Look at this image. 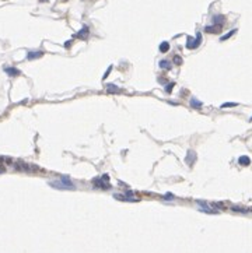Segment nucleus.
Listing matches in <instances>:
<instances>
[{
	"label": "nucleus",
	"mask_w": 252,
	"mask_h": 253,
	"mask_svg": "<svg viewBox=\"0 0 252 253\" xmlns=\"http://www.w3.org/2000/svg\"><path fill=\"white\" fill-rule=\"evenodd\" d=\"M49 186H52V187L59 189V190H74L76 189V186H74V183L71 182V179L67 178V176H60L59 180H52V182H49Z\"/></svg>",
	"instance_id": "obj_1"
},
{
	"label": "nucleus",
	"mask_w": 252,
	"mask_h": 253,
	"mask_svg": "<svg viewBox=\"0 0 252 253\" xmlns=\"http://www.w3.org/2000/svg\"><path fill=\"white\" fill-rule=\"evenodd\" d=\"M41 1H48V0H41Z\"/></svg>",
	"instance_id": "obj_24"
},
{
	"label": "nucleus",
	"mask_w": 252,
	"mask_h": 253,
	"mask_svg": "<svg viewBox=\"0 0 252 253\" xmlns=\"http://www.w3.org/2000/svg\"><path fill=\"white\" fill-rule=\"evenodd\" d=\"M97 187H101V189H109L111 187V185L108 183V175H104V176H101V178H97L94 179L93 182Z\"/></svg>",
	"instance_id": "obj_3"
},
{
	"label": "nucleus",
	"mask_w": 252,
	"mask_h": 253,
	"mask_svg": "<svg viewBox=\"0 0 252 253\" xmlns=\"http://www.w3.org/2000/svg\"><path fill=\"white\" fill-rule=\"evenodd\" d=\"M233 211H238V213H249L251 210L249 208H244V207H233Z\"/></svg>",
	"instance_id": "obj_17"
},
{
	"label": "nucleus",
	"mask_w": 252,
	"mask_h": 253,
	"mask_svg": "<svg viewBox=\"0 0 252 253\" xmlns=\"http://www.w3.org/2000/svg\"><path fill=\"white\" fill-rule=\"evenodd\" d=\"M174 62H175L176 64H181L182 63V59L179 58V56H175V58H174Z\"/></svg>",
	"instance_id": "obj_20"
},
{
	"label": "nucleus",
	"mask_w": 252,
	"mask_h": 253,
	"mask_svg": "<svg viewBox=\"0 0 252 253\" xmlns=\"http://www.w3.org/2000/svg\"><path fill=\"white\" fill-rule=\"evenodd\" d=\"M111 70H112V66H109V67H108V70H106V73L104 74V77H102V78H106V77L109 76V73H111Z\"/></svg>",
	"instance_id": "obj_21"
},
{
	"label": "nucleus",
	"mask_w": 252,
	"mask_h": 253,
	"mask_svg": "<svg viewBox=\"0 0 252 253\" xmlns=\"http://www.w3.org/2000/svg\"><path fill=\"white\" fill-rule=\"evenodd\" d=\"M249 122H252V118H251V119H249Z\"/></svg>",
	"instance_id": "obj_25"
},
{
	"label": "nucleus",
	"mask_w": 252,
	"mask_h": 253,
	"mask_svg": "<svg viewBox=\"0 0 252 253\" xmlns=\"http://www.w3.org/2000/svg\"><path fill=\"white\" fill-rule=\"evenodd\" d=\"M221 28H223V25H217V24H214V25H207V27H205V31L206 32H209V34H218V32L221 31Z\"/></svg>",
	"instance_id": "obj_4"
},
{
	"label": "nucleus",
	"mask_w": 252,
	"mask_h": 253,
	"mask_svg": "<svg viewBox=\"0 0 252 253\" xmlns=\"http://www.w3.org/2000/svg\"><path fill=\"white\" fill-rule=\"evenodd\" d=\"M106 91H108V94H115V92H121V88H118L114 84H108L106 86Z\"/></svg>",
	"instance_id": "obj_10"
},
{
	"label": "nucleus",
	"mask_w": 252,
	"mask_h": 253,
	"mask_svg": "<svg viewBox=\"0 0 252 253\" xmlns=\"http://www.w3.org/2000/svg\"><path fill=\"white\" fill-rule=\"evenodd\" d=\"M160 69H164V70H170L171 69V63L168 62V60H160Z\"/></svg>",
	"instance_id": "obj_12"
},
{
	"label": "nucleus",
	"mask_w": 252,
	"mask_h": 253,
	"mask_svg": "<svg viewBox=\"0 0 252 253\" xmlns=\"http://www.w3.org/2000/svg\"><path fill=\"white\" fill-rule=\"evenodd\" d=\"M4 70H6V73H7V74H9V76H11V77H13V76H18L20 73H21V71H20L18 69H16V67H6Z\"/></svg>",
	"instance_id": "obj_9"
},
{
	"label": "nucleus",
	"mask_w": 252,
	"mask_h": 253,
	"mask_svg": "<svg viewBox=\"0 0 252 253\" xmlns=\"http://www.w3.org/2000/svg\"><path fill=\"white\" fill-rule=\"evenodd\" d=\"M42 56V52H28L27 55V59L28 60H34V59H38Z\"/></svg>",
	"instance_id": "obj_11"
},
{
	"label": "nucleus",
	"mask_w": 252,
	"mask_h": 253,
	"mask_svg": "<svg viewBox=\"0 0 252 253\" xmlns=\"http://www.w3.org/2000/svg\"><path fill=\"white\" fill-rule=\"evenodd\" d=\"M238 162H240L241 165H249V164H251V160H249V157L242 155V157H240V160H238Z\"/></svg>",
	"instance_id": "obj_14"
},
{
	"label": "nucleus",
	"mask_w": 252,
	"mask_h": 253,
	"mask_svg": "<svg viewBox=\"0 0 252 253\" xmlns=\"http://www.w3.org/2000/svg\"><path fill=\"white\" fill-rule=\"evenodd\" d=\"M88 32H90V31H88V27H87V25H84V27L80 29V32H79L76 36H77V38H83V39H86V38L88 36Z\"/></svg>",
	"instance_id": "obj_7"
},
{
	"label": "nucleus",
	"mask_w": 252,
	"mask_h": 253,
	"mask_svg": "<svg viewBox=\"0 0 252 253\" xmlns=\"http://www.w3.org/2000/svg\"><path fill=\"white\" fill-rule=\"evenodd\" d=\"M195 160H196V154H195L192 150H189V151H188L186 158H185V161L188 162V165H189V167H192V165H193V162H195Z\"/></svg>",
	"instance_id": "obj_5"
},
{
	"label": "nucleus",
	"mask_w": 252,
	"mask_h": 253,
	"mask_svg": "<svg viewBox=\"0 0 252 253\" xmlns=\"http://www.w3.org/2000/svg\"><path fill=\"white\" fill-rule=\"evenodd\" d=\"M164 199H167V200H170L171 199V200H172V199H174V196L171 195V193H167V196H164Z\"/></svg>",
	"instance_id": "obj_22"
},
{
	"label": "nucleus",
	"mask_w": 252,
	"mask_h": 253,
	"mask_svg": "<svg viewBox=\"0 0 252 253\" xmlns=\"http://www.w3.org/2000/svg\"><path fill=\"white\" fill-rule=\"evenodd\" d=\"M235 32H237V29H231L230 32H227V34H226V35H223V36L220 38V41H221V42H223V41H227V39H228V38H230V36H233V35H234Z\"/></svg>",
	"instance_id": "obj_15"
},
{
	"label": "nucleus",
	"mask_w": 252,
	"mask_h": 253,
	"mask_svg": "<svg viewBox=\"0 0 252 253\" xmlns=\"http://www.w3.org/2000/svg\"><path fill=\"white\" fill-rule=\"evenodd\" d=\"M174 86H175V84H174V83H170V84H168V86L165 87V91H167V92H170L171 90H172V88H174Z\"/></svg>",
	"instance_id": "obj_19"
},
{
	"label": "nucleus",
	"mask_w": 252,
	"mask_h": 253,
	"mask_svg": "<svg viewBox=\"0 0 252 253\" xmlns=\"http://www.w3.org/2000/svg\"><path fill=\"white\" fill-rule=\"evenodd\" d=\"M168 49H170V43H168V42H161V45H160V51H161L163 53H165Z\"/></svg>",
	"instance_id": "obj_16"
},
{
	"label": "nucleus",
	"mask_w": 252,
	"mask_h": 253,
	"mask_svg": "<svg viewBox=\"0 0 252 253\" xmlns=\"http://www.w3.org/2000/svg\"><path fill=\"white\" fill-rule=\"evenodd\" d=\"M200 43H202V34H200V32L196 34V38H195V39L192 36H188V42H186L188 49H196Z\"/></svg>",
	"instance_id": "obj_2"
},
{
	"label": "nucleus",
	"mask_w": 252,
	"mask_h": 253,
	"mask_svg": "<svg viewBox=\"0 0 252 253\" xmlns=\"http://www.w3.org/2000/svg\"><path fill=\"white\" fill-rule=\"evenodd\" d=\"M202 102H200L199 99H196V98H192V99H191V106H192V108H198V109H199V108H202Z\"/></svg>",
	"instance_id": "obj_13"
},
{
	"label": "nucleus",
	"mask_w": 252,
	"mask_h": 253,
	"mask_svg": "<svg viewBox=\"0 0 252 253\" xmlns=\"http://www.w3.org/2000/svg\"><path fill=\"white\" fill-rule=\"evenodd\" d=\"M224 21H226V17H224V16H221V14H217V16H214V17H213V23L217 24V25H223Z\"/></svg>",
	"instance_id": "obj_8"
},
{
	"label": "nucleus",
	"mask_w": 252,
	"mask_h": 253,
	"mask_svg": "<svg viewBox=\"0 0 252 253\" xmlns=\"http://www.w3.org/2000/svg\"><path fill=\"white\" fill-rule=\"evenodd\" d=\"M1 172H4V169H3V168H0V173Z\"/></svg>",
	"instance_id": "obj_23"
},
{
	"label": "nucleus",
	"mask_w": 252,
	"mask_h": 253,
	"mask_svg": "<svg viewBox=\"0 0 252 253\" xmlns=\"http://www.w3.org/2000/svg\"><path fill=\"white\" fill-rule=\"evenodd\" d=\"M238 104H235V102H224L223 105H221V108H233V106H237Z\"/></svg>",
	"instance_id": "obj_18"
},
{
	"label": "nucleus",
	"mask_w": 252,
	"mask_h": 253,
	"mask_svg": "<svg viewBox=\"0 0 252 253\" xmlns=\"http://www.w3.org/2000/svg\"><path fill=\"white\" fill-rule=\"evenodd\" d=\"M114 197H115L116 200H121V201H132V203H135V201H137V199H136V197H130V196L114 195Z\"/></svg>",
	"instance_id": "obj_6"
}]
</instances>
